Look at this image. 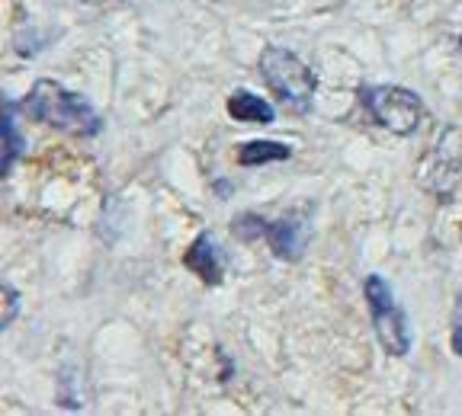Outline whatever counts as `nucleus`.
Returning <instances> with one entry per match:
<instances>
[{
    "mask_svg": "<svg viewBox=\"0 0 462 416\" xmlns=\"http://www.w3.org/2000/svg\"><path fill=\"white\" fill-rule=\"evenodd\" d=\"M23 109H26L36 122L49 125V129H58V131H68V135L90 138L103 129L97 109L80 94L61 86L58 80H36L32 90L26 94V100H23Z\"/></svg>",
    "mask_w": 462,
    "mask_h": 416,
    "instance_id": "f257e3e1",
    "label": "nucleus"
},
{
    "mask_svg": "<svg viewBox=\"0 0 462 416\" xmlns=\"http://www.w3.org/2000/svg\"><path fill=\"white\" fill-rule=\"evenodd\" d=\"M260 77L270 86L276 100L286 103L292 113H309L315 103L318 80L311 68L305 65L296 51L282 49V45H267L260 55Z\"/></svg>",
    "mask_w": 462,
    "mask_h": 416,
    "instance_id": "f03ea898",
    "label": "nucleus"
},
{
    "mask_svg": "<svg viewBox=\"0 0 462 416\" xmlns=\"http://www.w3.org/2000/svg\"><path fill=\"white\" fill-rule=\"evenodd\" d=\"M369 314H373V330L389 356H408L411 349V323L402 304L395 302V292L383 276H366L363 282Z\"/></svg>",
    "mask_w": 462,
    "mask_h": 416,
    "instance_id": "7ed1b4c3",
    "label": "nucleus"
},
{
    "mask_svg": "<svg viewBox=\"0 0 462 416\" xmlns=\"http://www.w3.org/2000/svg\"><path fill=\"white\" fill-rule=\"evenodd\" d=\"M360 100L366 106V113L383 129H389L392 135H411V131H418L420 119H424V103L408 86H395V84L363 86Z\"/></svg>",
    "mask_w": 462,
    "mask_h": 416,
    "instance_id": "20e7f679",
    "label": "nucleus"
},
{
    "mask_svg": "<svg viewBox=\"0 0 462 416\" xmlns=\"http://www.w3.org/2000/svg\"><path fill=\"white\" fill-rule=\"evenodd\" d=\"M311 237V224L305 222L302 215H286L280 222L267 224V240L270 250L276 253L280 259H299L309 247Z\"/></svg>",
    "mask_w": 462,
    "mask_h": 416,
    "instance_id": "39448f33",
    "label": "nucleus"
},
{
    "mask_svg": "<svg viewBox=\"0 0 462 416\" xmlns=\"http://www.w3.org/2000/svg\"><path fill=\"white\" fill-rule=\"evenodd\" d=\"M183 263H187L189 273L199 276L206 285H218V282H222V276H225V253H222V247H218V240L209 234V231H202L193 244H189Z\"/></svg>",
    "mask_w": 462,
    "mask_h": 416,
    "instance_id": "423d86ee",
    "label": "nucleus"
},
{
    "mask_svg": "<svg viewBox=\"0 0 462 416\" xmlns=\"http://www.w3.org/2000/svg\"><path fill=\"white\" fill-rule=\"evenodd\" d=\"M228 115L235 122H251V125H270L276 119L273 106L263 96L251 94V90H235L228 96Z\"/></svg>",
    "mask_w": 462,
    "mask_h": 416,
    "instance_id": "0eeeda50",
    "label": "nucleus"
},
{
    "mask_svg": "<svg viewBox=\"0 0 462 416\" xmlns=\"http://www.w3.org/2000/svg\"><path fill=\"white\" fill-rule=\"evenodd\" d=\"M289 144L280 141H247L241 144L238 164L241 167H260V164H273V160H289Z\"/></svg>",
    "mask_w": 462,
    "mask_h": 416,
    "instance_id": "6e6552de",
    "label": "nucleus"
},
{
    "mask_svg": "<svg viewBox=\"0 0 462 416\" xmlns=\"http://www.w3.org/2000/svg\"><path fill=\"white\" fill-rule=\"evenodd\" d=\"M0 131H4V160H0V170L7 176L10 167H14L16 158L23 154V138H20V131H16V119H14V103H7V100H4V125H0Z\"/></svg>",
    "mask_w": 462,
    "mask_h": 416,
    "instance_id": "1a4fd4ad",
    "label": "nucleus"
},
{
    "mask_svg": "<svg viewBox=\"0 0 462 416\" xmlns=\"http://www.w3.org/2000/svg\"><path fill=\"white\" fill-rule=\"evenodd\" d=\"M235 234L245 237V240H254V237L267 234V222H260L257 215H245L241 222H235Z\"/></svg>",
    "mask_w": 462,
    "mask_h": 416,
    "instance_id": "9d476101",
    "label": "nucleus"
},
{
    "mask_svg": "<svg viewBox=\"0 0 462 416\" xmlns=\"http://www.w3.org/2000/svg\"><path fill=\"white\" fill-rule=\"evenodd\" d=\"M16 308H20V298H16V288L4 285V330L16 321Z\"/></svg>",
    "mask_w": 462,
    "mask_h": 416,
    "instance_id": "9b49d317",
    "label": "nucleus"
},
{
    "mask_svg": "<svg viewBox=\"0 0 462 416\" xmlns=\"http://www.w3.org/2000/svg\"><path fill=\"white\" fill-rule=\"evenodd\" d=\"M449 346H453L456 356H462V294L456 302V314H453V337H449Z\"/></svg>",
    "mask_w": 462,
    "mask_h": 416,
    "instance_id": "f8f14e48",
    "label": "nucleus"
},
{
    "mask_svg": "<svg viewBox=\"0 0 462 416\" xmlns=\"http://www.w3.org/2000/svg\"><path fill=\"white\" fill-rule=\"evenodd\" d=\"M80 4H100V0H80Z\"/></svg>",
    "mask_w": 462,
    "mask_h": 416,
    "instance_id": "ddd939ff",
    "label": "nucleus"
}]
</instances>
